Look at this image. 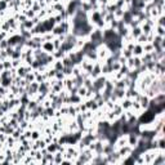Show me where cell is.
I'll return each mask as SVG.
<instances>
[{
  "mask_svg": "<svg viewBox=\"0 0 165 165\" xmlns=\"http://www.w3.org/2000/svg\"><path fill=\"white\" fill-rule=\"evenodd\" d=\"M106 80H107V76H105V75H99L98 77L93 79V90L94 92H102Z\"/></svg>",
  "mask_w": 165,
  "mask_h": 165,
  "instance_id": "cell-1",
  "label": "cell"
},
{
  "mask_svg": "<svg viewBox=\"0 0 165 165\" xmlns=\"http://www.w3.org/2000/svg\"><path fill=\"white\" fill-rule=\"evenodd\" d=\"M99 75H102V62L101 61H97V62H94L93 68H92V71H90L89 76L92 77V79H95V77H98Z\"/></svg>",
  "mask_w": 165,
  "mask_h": 165,
  "instance_id": "cell-2",
  "label": "cell"
},
{
  "mask_svg": "<svg viewBox=\"0 0 165 165\" xmlns=\"http://www.w3.org/2000/svg\"><path fill=\"white\" fill-rule=\"evenodd\" d=\"M151 165H165V150H160V152L155 156Z\"/></svg>",
  "mask_w": 165,
  "mask_h": 165,
  "instance_id": "cell-3",
  "label": "cell"
},
{
  "mask_svg": "<svg viewBox=\"0 0 165 165\" xmlns=\"http://www.w3.org/2000/svg\"><path fill=\"white\" fill-rule=\"evenodd\" d=\"M132 150H133L132 146L125 145V146H123V147H120V148H118L116 151H118V154L120 155V158L124 159V158H127V156H129L130 154H132Z\"/></svg>",
  "mask_w": 165,
  "mask_h": 165,
  "instance_id": "cell-4",
  "label": "cell"
},
{
  "mask_svg": "<svg viewBox=\"0 0 165 165\" xmlns=\"http://www.w3.org/2000/svg\"><path fill=\"white\" fill-rule=\"evenodd\" d=\"M138 140H140V134L138 133H129L128 134V145L132 146L133 148L137 146Z\"/></svg>",
  "mask_w": 165,
  "mask_h": 165,
  "instance_id": "cell-5",
  "label": "cell"
},
{
  "mask_svg": "<svg viewBox=\"0 0 165 165\" xmlns=\"http://www.w3.org/2000/svg\"><path fill=\"white\" fill-rule=\"evenodd\" d=\"M41 49L46 52V53H49V54H53V52L56 50L54 49V45H53V41H43L41 43Z\"/></svg>",
  "mask_w": 165,
  "mask_h": 165,
  "instance_id": "cell-6",
  "label": "cell"
},
{
  "mask_svg": "<svg viewBox=\"0 0 165 165\" xmlns=\"http://www.w3.org/2000/svg\"><path fill=\"white\" fill-rule=\"evenodd\" d=\"M138 102H140L142 110L145 111V110H147V107H148V105H150V98L147 97L146 94L141 93V97H140V99H138Z\"/></svg>",
  "mask_w": 165,
  "mask_h": 165,
  "instance_id": "cell-7",
  "label": "cell"
},
{
  "mask_svg": "<svg viewBox=\"0 0 165 165\" xmlns=\"http://www.w3.org/2000/svg\"><path fill=\"white\" fill-rule=\"evenodd\" d=\"M132 53H133L134 57H141V56L145 53V52H143V45L140 44V43H136V44H134V46H133Z\"/></svg>",
  "mask_w": 165,
  "mask_h": 165,
  "instance_id": "cell-8",
  "label": "cell"
},
{
  "mask_svg": "<svg viewBox=\"0 0 165 165\" xmlns=\"http://www.w3.org/2000/svg\"><path fill=\"white\" fill-rule=\"evenodd\" d=\"M119 102H120V105H121V107H123L124 111L130 110V108H132V99H130V98L124 97V98L121 99V101H119Z\"/></svg>",
  "mask_w": 165,
  "mask_h": 165,
  "instance_id": "cell-9",
  "label": "cell"
},
{
  "mask_svg": "<svg viewBox=\"0 0 165 165\" xmlns=\"http://www.w3.org/2000/svg\"><path fill=\"white\" fill-rule=\"evenodd\" d=\"M129 34H130V36H132L134 40H136V39L142 34L141 26H137V27H132V28H130V31H129Z\"/></svg>",
  "mask_w": 165,
  "mask_h": 165,
  "instance_id": "cell-10",
  "label": "cell"
},
{
  "mask_svg": "<svg viewBox=\"0 0 165 165\" xmlns=\"http://www.w3.org/2000/svg\"><path fill=\"white\" fill-rule=\"evenodd\" d=\"M45 148L48 150V152L49 154H54V152H57L58 151V143L57 142H50V143H48Z\"/></svg>",
  "mask_w": 165,
  "mask_h": 165,
  "instance_id": "cell-11",
  "label": "cell"
},
{
  "mask_svg": "<svg viewBox=\"0 0 165 165\" xmlns=\"http://www.w3.org/2000/svg\"><path fill=\"white\" fill-rule=\"evenodd\" d=\"M141 30H142V34H145V35H148V34H151L154 31V27L152 26H150L148 23H146V22H143L141 25Z\"/></svg>",
  "mask_w": 165,
  "mask_h": 165,
  "instance_id": "cell-12",
  "label": "cell"
},
{
  "mask_svg": "<svg viewBox=\"0 0 165 165\" xmlns=\"http://www.w3.org/2000/svg\"><path fill=\"white\" fill-rule=\"evenodd\" d=\"M84 99H82L79 94H72L70 95V105H79L80 102H82Z\"/></svg>",
  "mask_w": 165,
  "mask_h": 165,
  "instance_id": "cell-13",
  "label": "cell"
},
{
  "mask_svg": "<svg viewBox=\"0 0 165 165\" xmlns=\"http://www.w3.org/2000/svg\"><path fill=\"white\" fill-rule=\"evenodd\" d=\"M50 66L53 67L56 71H62V70H63V67H64V66H63V63H62V61H61V59H54V62L52 63Z\"/></svg>",
  "mask_w": 165,
  "mask_h": 165,
  "instance_id": "cell-14",
  "label": "cell"
},
{
  "mask_svg": "<svg viewBox=\"0 0 165 165\" xmlns=\"http://www.w3.org/2000/svg\"><path fill=\"white\" fill-rule=\"evenodd\" d=\"M154 32L156 34V35H159V36H165V27H164V26L155 25L154 26Z\"/></svg>",
  "mask_w": 165,
  "mask_h": 165,
  "instance_id": "cell-15",
  "label": "cell"
},
{
  "mask_svg": "<svg viewBox=\"0 0 165 165\" xmlns=\"http://www.w3.org/2000/svg\"><path fill=\"white\" fill-rule=\"evenodd\" d=\"M54 158H53V164H61L63 160V154L59 152V151H57V152H54Z\"/></svg>",
  "mask_w": 165,
  "mask_h": 165,
  "instance_id": "cell-16",
  "label": "cell"
},
{
  "mask_svg": "<svg viewBox=\"0 0 165 165\" xmlns=\"http://www.w3.org/2000/svg\"><path fill=\"white\" fill-rule=\"evenodd\" d=\"M39 138H41V132L40 130H38V129H32L31 130V138H30V140L36 141V140H39Z\"/></svg>",
  "mask_w": 165,
  "mask_h": 165,
  "instance_id": "cell-17",
  "label": "cell"
},
{
  "mask_svg": "<svg viewBox=\"0 0 165 165\" xmlns=\"http://www.w3.org/2000/svg\"><path fill=\"white\" fill-rule=\"evenodd\" d=\"M38 105H39V103L36 102V99L31 98V99L28 101V103H27V110H28V111H34V110H35V108L38 107Z\"/></svg>",
  "mask_w": 165,
  "mask_h": 165,
  "instance_id": "cell-18",
  "label": "cell"
},
{
  "mask_svg": "<svg viewBox=\"0 0 165 165\" xmlns=\"http://www.w3.org/2000/svg\"><path fill=\"white\" fill-rule=\"evenodd\" d=\"M61 61H62V63H63V66H64V67H74V63H72V61H71L70 58L67 57V54L64 56V57H63L62 59H61Z\"/></svg>",
  "mask_w": 165,
  "mask_h": 165,
  "instance_id": "cell-19",
  "label": "cell"
},
{
  "mask_svg": "<svg viewBox=\"0 0 165 165\" xmlns=\"http://www.w3.org/2000/svg\"><path fill=\"white\" fill-rule=\"evenodd\" d=\"M22 25H23V28H25V30H28V31H31V30L34 28V26H35V23H34L31 20L25 21V22H23Z\"/></svg>",
  "mask_w": 165,
  "mask_h": 165,
  "instance_id": "cell-20",
  "label": "cell"
},
{
  "mask_svg": "<svg viewBox=\"0 0 165 165\" xmlns=\"http://www.w3.org/2000/svg\"><path fill=\"white\" fill-rule=\"evenodd\" d=\"M121 56H123L124 58H132L133 57V53H132V50H128V49H125V48H121Z\"/></svg>",
  "mask_w": 165,
  "mask_h": 165,
  "instance_id": "cell-21",
  "label": "cell"
},
{
  "mask_svg": "<svg viewBox=\"0 0 165 165\" xmlns=\"http://www.w3.org/2000/svg\"><path fill=\"white\" fill-rule=\"evenodd\" d=\"M142 45H143V52H145V53H150V52L154 50V45L151 44V43H145V44H142Z\"/></svg>",
  "mask_w": 165,
  "mask_h": 165,
  "instance_id": "cell-22",
  "label": "cell"
},
{
  "mask_svg": "<svg viewBox=\"0 0 165 165\" xmlns=\"http://www.w3.org/2000/svg\"><path fill=\"white\" fill-rule=\"evenodd\" d=\"M52 41H53L54 49H56V50H58L59 48H61V44H62V40H61V39H59L58 36H56V38H54V39H53V40H52Z\"/></svg>",
  "mask_w": 165,
  "mask_h": 165,
  "instance_id": "cell-23",
  "label": "cell"
},
{
  "mask_svg": "<svg viewBox=\"0 0 165 165\" xmlns=\"http://www.w3.org/2000/svg\"><path fill=\"white\" fill-rule=\"evenodd\" d=\"M3 66H4V70H10L12 68V59L10 58H7L3 61Z\"/></svg>",
  "mask_w": 165,
  "mask_h": 165,
  "instance_id": "cell-24",
  "label": "cell"
},
{
  "mask_svg": "<svg viewBox=\"0 0 165 165\" xmlns=\"http://www.w3.org/2000/svg\"><path fill=\"white\" fill-rule=\"evenodd\" d=\"M155 25H158V26H164V27H165V17H164V16H159L158 18L155 20Z\"/></svg>",
  "mask_w": 165,
  "mask_h": 165,
  "instance_id": "cell-25",
  "label": "cell"
},
{
  "mask_svg": "<svg viewBox=\"0 0 165 165\" xmlns=\"http://www.w3.org/2000/svg\"><path fill=\"white\" fill-rule=\"evenodd\" d=\"M77 94L80 95V97L84 99L85 98V95H86V88L84 85H81V86H79V89H77Z\"/></svg>",
  "mask_w": 165,
  "mask_h": 165,
  "instance_id": "cell-26",
  "label": "cell"
},
{
  "mask_svg": "<svg viewBox=\"0 0 165 165\" xmlns=\"http://www.w3.org/2000/svg\"><path fill=\"white\" fill-rule=\"evenodd\" d=\"M23 64V61L22 59H12V67L13 68H18L20 66Z\"/></svg>",
  "mask_w": 165,
  "mask_h": 165,
  "instance_id": "cell-27",
  "label": "cell"
},
{
  "mask_svg": "<svg viewBox=\"0 0 165 165\" xmlns=\"http://www.w3.org/2000/svg\"><path fill=\"white\" fill-rule=\"evenodd\" d=\"M158 148L159 150H165V138H158Z\"/></svg>",
  "mask_w": 165,
  "mask_h": 165,
  "instance_id": "cell-28",
  "label": "cell"
},
{
  "mask_svg": "<svg viewBox=\"0 0 165 165\" xmlns=\"http://www.w3.org/2000/svg\"><path fill=\"white\" fill-rule=\"evenodd\" d=\"M54 112H56V110H54V108L52 107V106H50V107H48V108H45V115H48L50 119L54 116Z\"/></svg>",
  "mask_w": 165,
  "mask_h": 165,
  "instance_id": "cell-29",
  "label": "cell"
},
{
  "mask_svg": "<svg viewBox=\"0 0 165 165\" xmlns=\"http://www.w3.org/2000/svg\"><path fill=\"white\" fill-rule=\"evenodd\" d=\"M10 59H21V52L20 50H13V53H12V56L9 57Z\"/></svg>",
  "mask_w": 165,
  "mask_h": 165,
  "instance_id": "cell-30",
  "label": "cell"
},
{
  "mask_svg": "<svg viewBox=\"0 0 165 165\" xmlns=\"http://www.w3.org/2000/svg\"><path fill=\"white\" fill-rule=\"evenodd\" d=\"M62 72L64 74V76H72V67H63Z\"/></svg>",
  "mask_w": 165,
  "mask_h": 165,
  "instance_id": "cell-31",
  "label": "cell"
},
{
  "mask_svg": "<svg viewBox=\"0 0 165 165\" xmlns=\"http://www.w3.org/2000/svg\"><path fill=\"white\" fill-rule=\"evenodd\" d=\"M8 9V3L5 0H0V12L2 10H7Z\"/></svg>",
  "mask_w": 165,
  "mask_h": 165,
  "instance_id": "cell-32",
  "label": "cell"
},
{
  "mask_svg": "<svg viewBox=\"0 0 165 165\" xmlns=\"http://www.w3.org/2000/svg\"><path fill=\"white\" fill-rule=\"evenodd\" d=\"M28 124H30V121H27V120H22V121L20 123V128L25 130V129L28 128Z\"/></svg>",
  "mask_w": 165,
  "mask_h": 165,
  "instance_id": "cell-33",
  "label": "cell"
},
{
  "mask_svg": "<svg viewBox=\"0 0 165 165\" xmlns=\"http://www.w3.org/2000/svg\"><path fill=\"white\" fill-rule=\"evenodd\" d=\"M64 77H66V76H64V74H63L62 71H57V72H56V77H54V79H57V80H63Z\"/></svg>",
  "mask_w": 165,
  "mask_h": 165,
  "instance_id": "cell-34",
  "label": "cell"
},
{
  "mask_svg": "<svg viewBox=\"0 0 165 165\" xmlns=\"http://www.w3.org/2000/svg\"><path fill=\"white\" fill-rule=\"evenodd\" d=\"M7 38H8V32L2 31V30H0V41H2V40H5Z\"/></svg>",
  "mask_w": 165,
  "mask_h": 165,
  "instance_id": "cell-35",
  "label": "cell"
},
{
  "mask_svg": "<svg viewBox=\"0 0 165 165\" xmlns=\"http://www.w3.org/2000/svg\"><path fill=\"white\" fill-rule=\"evenodd\" d=\"M13 50H14V48L13 46H8L7 49H5V52H7V54H8V57H10L12 56V53H13Z\"/></svg>",
  "mask_w": 165,
  "mask_h": 165,
  "instance_id": "cell-36",
  "label": "cell"
},
{
  "mask_svg": "<svg viewBox=\"0 0 165 165\" xmlns=\"http://www.w3.org/2000/svg\"><path fill=\"white\" fill-rule=\"evenodd\" d=\"M70 0H61V3H63V4H67Z\"/></svg>",
  "mask_w": 165,
  "mask_h": 165,
  "instance_id": "cell-37",
  "label": "cell"
},
{
  "mask_svg": "<svg viewBox=\"0 0 165 165\" xmlns=\"http://www.w3.org/2000/svg\"><path fill=\"white\" fill-rule=\"evenodd\" d=\"M5 2H7V3H10V2H12V0H5Z\"/></svg>",
  "mask_w": 165,
  "mask_h": 165,
  "instance_id": "cell-38",
  "label": "cell"
}]
</instances>
